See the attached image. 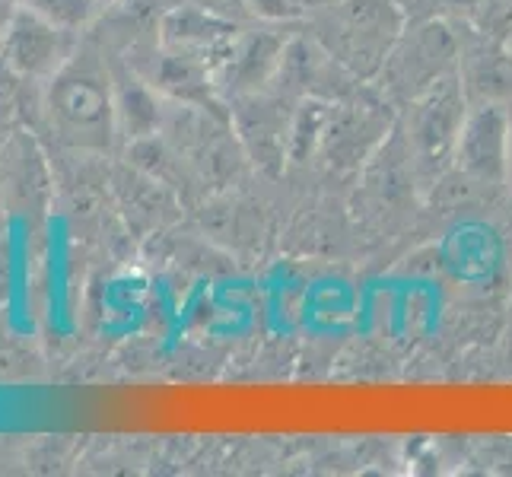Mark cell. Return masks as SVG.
Returning a JSON list of instances; mask_svg holds the SVG:
<instances>
[{"mask_svg":"<svg viewBox=\"0 0 512 477\" xmlns=\"http://www.w3.org/2000/svg\"><path fill=\"white\" fill-rule=\"evenodd\" d=\"M404 26L408 16L398 0H334L306 16L319 45L363 83H373Z\"/></svg>","mask_w":512,"mask_h":477,"instance_id":"obj_1","label":"cell"},{"mask_svg":"<svg viewBox=\"0 0 512 477\" xmlns=\"http://www.w3.org/2000/svg\"><path fill=\"white\" fill-rule=\"evenodd\" d=\"M48 112L61 137L86 150H109L118 134L115 80L90 51H74L48 80Z\"/></svg>","mask_w":512,"mask_h":477,"instance_id":"obj_2","label":"cell"},{"mask_svg":"<svg viewBox=\"0 0 512 477\" xmlns=\"http://www.w3.org/2000/svg\"><path fill=\"white\" fill-rule=\"evenodd\" d=\"M471 102L462 90L458 74L439 80L433 90L414 99L398 115V131L408 147L411 166L420 188H433L452 169V156L462 137Z\"/></svg>","mask_w":512,"mask_h":477,"instance_id":"obj_3","label":"cell"},{"mask_svg":"<svg viewBox=\"0 0 512 477\" xmlns=\"http://www.w3.org/2000/svg\"><path fill=\"white\" fill-rule=\"evenodd\" d=\"M458 64V35L446 20H417L408 23L398 42L388 51L385 64L373 77L376 90L395 105L398 115L420 99L439 80L455 74Z\"/></svg>","mask_w":512,"mask_h":477,"instance_id":"obj_4","label":"cell"},{"mask_svg":"<svg viewBox=\"0 0 512 477\" xmlns=\"http://www.w3.org/2000/svg\"><path fill=\"white\" fill-rule=\"evenodd\" d=\"M398 128V109L388 102L373 83H360L331 105V118L322 137L319 156L328 169L360 172L373 159L392 131Z\"/></svg>","mask_w":512,"mask_h":477,"instance_id":"obj_5","label":"cell"},{"mask_svg":"<svg viewBox=\"0 0 512 477\" xmlns=\"http://www.w3.org/2000/svg\"><path fill=\"white\" fill-rule=\"evenodd\" d=\"M465 194H500L509 182V109L471 105L446 172Z\"/></svg>","mask_w":512,"mask_h":477,"instance_id":"obj_6","label":"cell"},{"mask_svg":"<svg viewBox=\"0 0 512 477\" xmlns=\"http://www.w3.org/2000/svg\"><path fill=\"white\" fill-rule=\"evenodd\" d=\"M229 128H233L245 159L264 175L277 179L290 163V125L296 102L277 93L274 86L261 93L233 96L226 102Z\"/></svg>","mask_w":512,"mask_h":477,"instance_id":"obj_7","label":"cell"},{"mask_svg":"<svg viewBox=\"0 0 512 477\" xmlns=\"http://www.w3.org/2000/svg\"><path fill=\"white\" fill-rule=\"evenodd\" d=\"M303 23L242 26L233 48L226 51V58L217 67V80H220L223 99L229 102L233 96L271 90V83H274L277 70H280V61H284V51H287L293 32H296L290 26H303Z\"/></svg>","mask_w":512,"mask_h":477,"instance_id":"obj_8","label":"cell"},{"mask_svg":"<svg viewBox=\"0 0 512 477\" xmlns=\"http://www.w3.org/2000/svg\"><path fill=\"white\" fill-rule=\"evenodd\" d=\"M458 35L455 74L471 105L512 102V45L478 23H452Z\"/></svg>","mask_w":512,"mask_h":477,"instance_id":"obj_9","label":"cell"},{"mask_svg":"<svg viewBox=\"0 0 512 477\" xmlns=\"http://www.w3.org/2000/svg\"><path fill=\"white\" fill-rule=\"evenodd\" d=\"M360 83L363 80H357L347 67L334 61L303 23V29L293 32V39L284 51V61H280V70L271 86L293 102H299V99L338 102L347 93L357 90Z\"/></svg>","mask_w":512,"mask_h":477,"instance_id":"obj_10","label":"cell"},{"mask_svg":"<svg viewBox=\"0 0 512 477\" xmlns=\"http://www.w3.org/2000/svg\"><path fill=\"white\" fill-rule=\"evenodd\" d=\"M74 55V32L48 20L45 13L20 7L0 45V61L13 74L32 80H51Z\"/></svg>","mask_w":512,"mask_h":477,"instance_id":"obj_11","label":"cell"},{"mask_svg":"<svg viewBox=\"0 0 512 477\" xmlns=\"http://www.w3.org/2000/svg\"><path fill=\"white\" fill-rule=\"evenodd\" d=\"M239 29H242V23L223 20V16H217V13L182 0L179 7L163 13L160 29H156V39H160L163 48L185 51V55L204 58L214 67H220L226 51L236 42Z\"/></svg>","mask_w":512,"mask_h":477,"instance_id":"obj_12","label":"cell"},{"mask_svg":"<svg viewBox=\"0 0 512 477\" xmlns=\"http://www.w3.org/2000/svg\"><path fill=\"white\" fill-rule=\"evenodd\" d=\"M166 109L163 96L140 77L131 74L125 80H115V118H118V134H125L131 144L153 134H163L166 128Z\"/></svg>","mask_w":512,"mask_h":477,"instance_id":"obj_13","label":"cell"},{"mask_svg":"<svg viewBox=\"0 0 512 477\" xmlns=\"http://www.w3.org/2000/svg\"><path fill=\"white\" fill-rule=\"evenodd\" d=\"M331 105L328 99H299L296 112H293V125H290V163H309V159L319 156L322 150V137L331 118Z\"/></svg>","mask_w":512,"mask_h":477,"instance_id":"obj_14","label":"cell"},{"mask_svg":"<svg viewBox=\"0 0 512 477\" xmlns=\"http://www.w3.org/2000/svg\"><path fill=\"white\" fill-rule=\"evenodd\" d=\"M35 10L45 13L48 20H55L58 26L77 32L96 16L99 0H35Z\"/></svg>","mask_w":512,"mask_h":477,"instance_id":"obj_15","label":"cell"},{"mask_svg":"<svg viewBox=\"0 0 512 477\" xmlns=\"http://www.w3.org/2000/svg\"><path fill=\"white\" fill-rule=\"evenodd\" d=\"M255 23H303L306 7L303 0H249Z\"/></svg>","mask_w":512,"mask_h":477,"instance_id":"obj_16","label":"cell"},{"mask_svg":"<svg viewBox=\"0 0 512 477\" xmlns=\"http://www.w3.org/2000/svg\"><path fill=\"white\" fill-rule=\"evenodd\" d=\"M188 4H198V7L223 16V20H233V23H255L249 0H188Z\"/></svg>","mask_w":512,"mask_h":477,"instance_id":"obj_17","label":"cell"},{"mask_svg":"<svg viewBox=\"0 0 512 477\" xmlns=\"http://www.w3.org/2000/svg\"><path fill=\"white\" fill-rule=\"evenodd\" d=\"M16 0H0V45H4V35H7V29H10V23H13V16H16Z\"/></svg>","mask_w":512,"mask_h":477,"instance_id":"obj_18","label":"cell"},{"mask_svg":"<svg viewBox=\"0 0 512 477\" xmlns=\"http://www.w3.org/2000/svg\"><path fill=\"white\" fill-rule=\"evenodd\" d=\"M506 109H509V182H506V191L512 198V102L506 105Z\"/></svg>","mask_w":512,"mask_h":477,"instance_id":"obj_19","label":"cell"},{"mask_svg":"<svg viewBox=\"0 0 512 477\" xmlns=\"http://www.w3.org/2000/svg\"><path fill=\"white\" fill-rule=\"evenodd\" d=\"M328 4H334V0H303V7H306V16H309L312 10H322V7H328Z\"/></svg>","mask_w":512,"mask_h":477,"instance_id":"obj_20","label":"cell"}]
</instances>
